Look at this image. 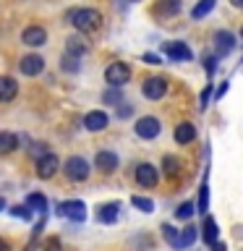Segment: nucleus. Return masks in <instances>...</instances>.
Returning a JSON list of instances; mask_svg holds the SVG:
<instances>
[{
	"instance_id": "obj_1",
	"label": "nucleus",
	"mask_w": 243,
	"mask_h": 251,
	"mask_svg": "<svg viewBox=\"0 0 243 251\" xmlns=\"http://www.w3.org/2000/svg\"><path fill=\"white\" fill-rule=\"evenodd\" d=\"M68 19L73 24V29L81 31V34H92L102 26V13L97 8H76V11L68 13Z\"/></svg>"
},
{
	"instance_id": "obj_2",
	"label": "nucleus",
	"mask_w": 243,
	"mask_h": 251,
	"mask_svg": "<svg viewBox=\"0 0 243 251\" xmlns=\"http://www.w3.org/2000/svg\"><path fill=\"white\" fill-rule=\"evenodd\" d=\"M133 133L144 141H152L162 133V121L157 115H141L136 123H133Z\"/></svg>"
},
{
	"instance_id": "obj_3",
	"label": "nucleus",
	"mask_w": 243,
	"mask_h": 251,
	"mask_svg": "<svg viewBox=\"0 0 243 251\" xmlns=\"http://www.w3.org/2000/svg\"><path fill=\"white\" fill-rule=\"evenodd\" d=\"M133 180L141 186V188H154L160 183V168L152 162H139L133 168Z\"/></svg>"
},
{
	"instance_id": "obj_4",
	"label": "nucleus",
	"mask_w": 243,
	"mask_h": 251,
	"mask_svg": "<svg viewBox=\"0 0 243 251\" xmlns=\"http://www.w3.org/2000/svg\"><path fill=\"white\" fill-rule=\"evenodd\" d=\"M105 81H107L110 86L123 89V86L131 81V66H128V63H121V60L110 63V66L105 68Z\"/></svg>"
},
{
	"instance_id": "obj_5",
	"label": "nucleus",
	"mask_w": 243,
	"mask_h": 251,
	"mask_svg": "<svg viewBox=\"0 0 243 251\" xmlns=\"http://www.w3.org/2000/svg\"><path fill=\"white\" fill-rule=\"evenodd\" d=\"M63 173H66V176H68L71 180H76V183H81V180H86V178H89L92 168H89V162H86L84 157L73 154V157H68V160H66V165H63Z\"/></svg>"
},
{
	"instance_id": "obj_6",
	"label": "nucleus",
	"mask_w": 243,
	"mask_h": 251,
	"mask_svg": "<svg viewBox=\"0 0 243 251\" xmlns=\"http://www.w3.org/2000/svg\"><path fill=\"white\" fill-rule=\"evenodd\" d=\"M162 52L168 55L172 63H188V60H194V50L186 42H180V39H170V42H165L162 45Z\"/></svg>"
},
{
	"instance_id": "obj_7",
	"label": "nucleus",
	"mask_w": 243,
	"mask_h": 251,
	"mask_svg": "<svg viewBox=\"0 0 243 251\" xmlns=\"http://www.w3.org/2000/svg\"><path fill=\"white\" fill-rule=\"evenodd\" d=\"M58 215L71 220V223H84L86 220V204L81 199H68L58 204Z\"/></svg>"
},
{
	"instance_id": "obj_8",
	"label": "nucleus",
	"mask_w": 243,
	"mask_h": 251,
	"mask_svg": "<svg viewBox=\"0 0 243 251\" xmlns=\"http://www.w3.org/2000/svg\"><path fill=\"white\" fill-rule=\"evenodd\" d=\"M141 94H144L146 100H162L165 94H168V78H162V76H149L144 78V84H141Z\"/></svg>"
},
{
	"instance_id": "obj_9",
	"label": "nucleus",
	"mask_w": 243,
	"mask_h": 251,
	"mask_svg": "<svg viewBox=\"0 0 243 251\" xmlns=\"http://www.w3.org/2000/svg\"><path fill=\"white\" fill-rule=\"evenodd\" d=\"M199 238L204 241V246H209V249L219 241V225L212 215H204L201 225H199Z\"/></svg>"
},
{
	"instance_id": "obj_10",
	"label": "nucleus",
	"mask_w": 243,
	"mask_h": 251,
	"mask_svg": "<svg viewBox=\"0 0 243 251\" xmlns=\"http://www.w3.org/2000/svg\"><path fill=\"white\" fill-rule=\"evenodd\" d=\"M215 55L217 58H225V55H230L233 50H235V34L233 31H227V29H219V31H215Z\"/></svg>"
},
{
	"instance_id": "obj_11",
	"label": "nucleus",
	"mask_w": 243,
	"mask_h": 251,
	"mask_svg": "<svg viewBox=\"0 0 243 251\" xmlns=\"http://www.w3.org/2000/svg\"><path fill=\"white\" fill-rule=\"evenodd\" d=\"M58 170H60V160H58L52 152H45V154L37 157V176H39V178L47 180V178H52Z\"/></svg>"
},
{
	"instance_id": "obj_12",
	"label": "nucleus",
	"mask_w": 243,
	"mask_h": 251,
	"mask_svg": "<svg viewBox=\"0 0 243 251\" xmlns=\"http://www.w3.org/2000/svg\"><path fill=\"white\" fill-rule=\"evenodd\" d=\"M118 165H121V160H118V154L110 152V149H99V152L94 154V168H97L99 173H105V176L115 173Z\"/></svg>"
},
{
	"instance_id": "obj_13",
	"label": "nucleus",
	"mask_w": 243,
	"mask_h": 251,
	"mask_svg": "<svg viewBox=\"0 0 243 251\" xmlns=\"http://www.w3.org/2000/svg\"><path fill=\"white\" fill-rule=\"evenodd\" d=\"M107 126H110V115L105 113V110H92V113H86V115H84V128H86V131H92V133L105 131Z\"/></svg>"
},
{
	"instance_id": "obj_14",
	"label": "nucleus",
	"mask_w": 243,
	"mask_h": 251,
	"mask_svg": "<svg viewBox=\"0 0 243 251\" xmlns=\"http://www.w3.org/2000/svg\"><path fill=\"white\" fill-rule=\"evenodd\" d=\"M196 136H199V131H196V126H194L191 121L178 123V126H175V131H172V139H175V144H180V147L194 144Z\"/></svg>"
},
{
	"instance_id": "obj_15",
	"label": "nucleus",
	"mask_w": 243,
	"mask_h": 251,
	"mask_svg": "<svg viewBox=\"0 0 243 251\" xmlns=\"http://www.w3.org/2000/svg\"><path fill=\"white\" fill-rule=\"evenodd\" d=\"M196 212H199V215H209V162H207V168H204V176H201V183H199Z\"/></svg>"
},
{
	"instance_id": "obj_16",
	"label": "nucleus",
	"mask_w": 243,
	"mask_h": 251,
	"mask_svg": "<svg viewBox=\"0 0 243 251\" xmlns=\"http://www.w3.org/2000/svg\"><path fill=\"white\" fill-rule=\"evenodd\" d=\"M118 217H121V201H107V204H99L97 207V223L113 225V223H118Z\"/></svg>"
},
{
	"instance_id": "obj_17",
	"label": "nucleus",
	"mask_w": 243,
	"mask_h": 251,
	"mask_svg": "<svg viewBox=\"0 0 243 251\" xmlns=\"http://www.w3.org/2000/svg\"><path fill=\"white\" fill-rule=\"evenodd\" d=\"M19 68H21L24 76H39L45 71V58L42 55H24Z\"/></svg>"
},
{
	"instance_id": "obj_18",
	"label": "nucleus",
	"mask_w": 243,
	"mask_h": 251,
	"mask_svg": "<svg viewBox=\"0 0 243 251\" xmlns=\"http://www.w3.org/2000/svg\"><path fill=\"white\" fill-rule=\"evenodd\" d=\"M21 42L24 45H29V47H42L47 42V29L45 26H26L24 29V34H21Z\"/></svg>"
},
{
	"instance_id": "obj_19",
	"label": "nucleus",
	"mask_w": 243,
	"mask_h": 251,
	"mask_svg": "<svg viewBox=\"0 0 243 251\" xmlns=\"http://www.w3.org/2000/svg\"><path fill=\"white\" fill-rule=\"evenodd\" d=\"M160 235H162V241L168 243L172 251H183V246H180V227H178V225L162 223V225H160Z\"/></svg>"
},
{
	"instance_id": "obj_20",
	"label": "nucleus",
	"mask_w": 243,
	"mask_h": 251,
	"mask_svg": "<svg viewBox=\"0 0 243 251\" xmlns=\"http://www.w3.org/2000/svg\"><path fill=\"white\" fill-rule=\"evenodd\" d=\"M183 3L180 0H157V5L152 8L154 16H162V19H170V16H178Z\"/></svg>"
},
{
	"instance_id": "obj_21",
	"label": "nucleus",
	"mask_w": 243,
	"mask_h": 251,
	"mask_svg": "<svg viewBox=\"0 0 243 251\" xmlns=\"http://www.w3.org/2000/svg\"><path fill=\"white\" fill-rule=\"evenodd\" d=\"M196 215V201L191 199H186V201H180L175 209H172V217H175V223H191Z\"/></svg>"
},
{
	"instance_id": "obj_22",
	"label": "nucleus",
	"mask_w": 243,
	"mask_h": 251,
	"mask_svg": "<svg viewBox=\"0 0 243 251\" xmlns=\"http://www.w3.org/2000/svg\"><path fill=\"white\" fill-rule=\"evenodd\" d=\"M19 94V84L11 76H0V102H11Z\"/></svg>"
},
{
	"instance_id": "obj_23",
	"label": "nucleus",
	"mask_w": 243,
	"mask_h": 251,
	"mask_svg": "<svg viewBox=\"0 0 243 251\" xmlns=\"http://www.w3.org/2000/svg\"><path fill=\"white\" fill-rule=\"evenodd\" d=\"M196 238H199V227H196L194 223H186L183 227H180V246H183V251H188L196 243Z\"/></svg>"
},
{
	"instance_id": "obj_24",
	"label": "nucleus",
	"mask_w": 243,
	"mask_h": 251,
	"mask_svg": "<svg viewBox=\"0 0 243 251\" xmlns=\"http://www.w3.org/2000/svg\"><path fill=\"white\" fill-rule=\"evenodd\" d=\"M86 52H89V45H86L81 37H68V39H66V55L81 58V55H86Z\"/></svg>"
},
{
	"instance_id": "obj_25",
	"label": "nucleus",
	"mask_w": 243,
	"mask_h": 251,
	"mask_svg": "<svg viewBox=\"0 0 243 251\" xmlns=\"http://www.w3.org/2000/svg\"><path fill=\"white\" fill-rule=\"evenodd\" d=\"M215 5H217V0H199V3L191 8V19H194V21L207 19V16L215 11Z\"/></svg>"
},
{
	"instance_id": "obj_26",
	"label": "nucleus",
	"mask_w": 243,
	"mask_h": 251,
	"mask_svg": "<svg viewBox=\"0 0 243 251\" xmlns=\"http://www.w3.org/2000/svg\"><path fill=\"white\" fill-rule=\"evenodd\" d=\"M160 168H162V173H165L168 178H178V176H180V160H178L175 154H165Z\"/></svg>"
},
{
	"instance_id": "obj_27",
	"label": "nucleus",
	"mask_w": 243,
	"mask_h": 251,
	"mask_svg": "<svg viewBox=\"0 0 243 251\" xmlns=\"http://www.w3.org/2000/svg\"><path fill=\"white\" fill-rule=\"evenodd\" d=\"M19 147V136L11 131H0V154H8Z\"/></svg>"
},
{
	"instance_id": "obj_28",
	"label": "nucleus",
	"mask_w": 243,
	"mask_h": 251,
	"mask_svg": "<svg viewBox=\"0 0 243 251\" xmlns=\"http://www.w3.org/2000/svg\"><path fill=\"white\" fill-rule=\"evenodd\" d=\"M26 207H29L31 212H42V215H45V209H47V196L39 194V191L29 194V196H26Z\"/></svg>"
},
{
	"instance_id": "obj_29",
	"label": "nucleus",
	"mask_w": 243,
	"mask_h": 251,
	"mask_svg": "<svg viewBox=\"0 0 243 251\" xmlns=\"http://www.w3.org/2000/svg\"><path fill=\"white\" fill-rule=\"evenodd\" d=\"M131 207H136L139 212H144V215H149V212H154V199H149V196H139V194H133V196H131Z\"/></svg>"
},
{
	"instance_id": "obj_30",
	"label": "nucleus",
	"mask_w": 243,
	"mask_h": 251,
	"mask_svg": "<svg viewBox=\"0 0 243 251\" xmlns=\"http://www.w3.org/2000/svg\"><path fill=\"white\" fill-rule=\"evenodd\" d=\"M102 102H105V105H113V107H118V105H123V92L118 89V86H110V89L102 94Z\"/></svg>"
},
{
	"instance_id": "obj_31",
	"label": "nucleus",
	"mask_w": 243,
	"mask_h": 251,
	"mask_svg": "<svg viewBox=\"0 0 243 251\" xmlns=\"http://www.w3.org/2000/svg\"><path fill=\"white\" fill-rule=\"evenodd\" d=\"M212 97H215V86H212V84H207V86L201 89V94H199V110H207Z\"/></svg>"
},
{
	"instance_id": "obj_32",
	"label": "nucleus",
	"mask_w": 243,
	"mask_h": 251,
	"mask_svg": "<svg viewBox=\"0 0 243 251\" xmlns=\"http://www.w3.org/2000/svg\"><path fill=\"white\" fill-rule=\"evenodd\" d=\"M60 66L63 71H68V74H78V58H73V55H63V60H60Z\"/></svg>"
},
{
	"instance_id": "obj_33",
	"label": "nucleus",
	"mask_w": 243,
	"mask_h": 251,
	"mask_svg": "<svg viewBox=\"0 0 243 251\" xmlns=\"http://www.w3.org/2000/svg\"><path fill=\"white\" fill-rule=\"evenodd\" d=\"M11 215L19 217V220H31V209L26 204H16V207H11Z\"/></svg>"
},
{
	"instance_id": "obj_34",
	"label": "nucleus",
	"mask_w": 243,
	"mask_h": 251,
	"mask_svg": "<svg viewBox=\"0 0 243 251\" xmlns=\"http://www.w3.org/2000/svg\"><path fill=\"white\" fill-rule=\"evenodd\" d=\"M115 115L121 118V121H125V118H131V115H133V105H128V102H123V105H118Z\"/></svg>"
},
{
	"instance_id": "obj_35",
	"label": "nucleus",
	"mask_w": 243,
	"mask_h": 251,
	"mask_svg": "<svg viewBox=\"0 0 243 251\" xmlns=\"http://www.w3.org/2000/svg\"><path fill=\"white\" fill-rule=\"evenodd\" d=\"M217 55H207L204 58V68H207V76H215V68H217Z\"/></svg>"
},
{
	"instance_id": "obj_36",
	"label": "nucleus",
	"mask_w": 243,
	"mask_h": 251,
	"mask_svg": "<svg viewBox=\"0 0 243 251\" xmlns=\"http://www.w3.org/2000/svg\"><path fill=\"white\" fill-rule=\"evenodd\" d=\"M146 63V66H160L162 63V55H157V52H144V58H141Z\"/></svg>"
},
{
	"instance_id": "obj_37",
	"label": "nucleus",
	"mask_w": 243,
	"mask_h": 251,
	"mask_svg": "<svg viewBox=\"0 0 243 251\" xmlns=\"http://www.w3.org/2000/svg\"><path fill=\"white\" fill-rule=\"evenodd\" d=\"M225 94H227V81H219V86H217V89H215V100L219 102V100L225 97Z\"/></svg>"
},
{
	"instance_id": "obj_38",
	"label": "nucleus",
	"mask_w": 243,
	"mask_h": 251,
	"mask_svg": "<svg viewBox=\"0 0 243 251\" xmlns=\"http://www.w3.org/2000/svg\"><path fill=\"white\" fill-rule=\"evenodd\" d=\"M45 251H60V241H58V238H47Z\"/></svg>"
},
{
	"instance_id": "obj_39",
	"label": "nucleus",
	"mask_w": 243,
	"mask_h": 251,
	"mask_svg": "<svg viewBox=\"0 0 243 251\" xmlns=\"http://www.w3.org/2000/svg\"><path fill=\"white\" fill-rule=\"evenodd\" d=\"M212 251H227V243L225 241H217L215 246H212Z\"/></svg>"
},
{
	"instance_id": "obj_40",
	"label": "nucleus",
	"mask_w": 243,
	"mask_h": 251,
	"mask_svg": "<svg viewBox=\"0 0 243 251\" xmlns=\"http://www.w3.org/2000/svg\"><path fill=\"white\" fill-rule=\"evenodd\" d=\"M230 5H233V8H241V11H243V0H230Z\"/></svg>"
},
{
	"instance_id": "obj_41",
	"label": "nucleus",
	"mask_w": 243,
	"mask_h": 251,
	"mask_svg": "<svg viewBox=\"0 0 243 251\" xmlns=\"http://www.w3.org/2000/svg\"><path fill=\"white\" fill-rule=\"evenodd\" d=\"M0 251H11V249H8V243H5V241H0Z\"/></svg>"
},
{
	"instance_id": "obj_42",
	"label": "nucleus",
	"mask_w": 243,
	"mask_h": 251,
	"mask_svg": "<svg viewBox=\"0 0 243 251\" xmlns=\"http://www.w3.org/2000/svg\"><path fill=\"white\" fill-rule=\"evenodd\" d=\"M0 209H5V199H3V196H0Z\"/></svg>"
},
{
	"instance_id": "obj_43",
	"label": "nucleus",
	"mask_w": 243,
	"mask_h": 251,
	"mask_svg": "<svg viewBox=\"0 0 243 251\" xmlns=\"http://www.w3.org/2000/svg\"><path fill=\"white\" fill-rule=\"evenodd\" d=\"M241 42H243V29H241Z\"/></svg>"
}]
</instances>
